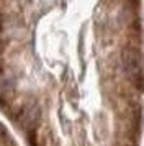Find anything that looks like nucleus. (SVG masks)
Returning <instances> with one entry per match:
<instances>
[{
  "label": "nucleus",
  "instance_id": "nucleus-1",
  "mask_svg": "<svg viewBox=\"0 0 144 146\" xmlns=\"http://www.w3.org/2000/svg\"><path fill=\"white\" fill-rule=\"evenodd\" d=\"M0 113L25 146H141L143 0H0Z\"/></svg>",
  "mask_w": 144,
  "mask_h": 146
}]
</instances>
